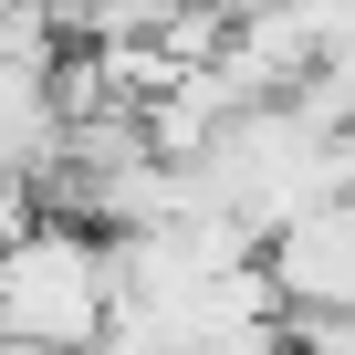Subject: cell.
I'll return each instance as SVG.
<instances>
[{"label":"cell","instance_id":"cell-1","mask_svg":"<svg viewBox=\"0 0 355 355\" xmlns=\"http://www.w3.org/2000/svg\"><path fill=\"white\" fill-rule=\"evenodd\" d=\"M115 324V261L84 220L32 209L0 241V345L21 355H94Z\"/></svg>","mask_w":355,"mask_h":355},{"label":"cell","instance_id":"cell-2","mask_svg":"<svg viewBox=\"0 0 355 355\" xmlns=\"http://www.w3.org/2000/svg\"><path fill=\"white\" fill-rule=\"evenodd\" d=\"M261 293H272V313H345L355 303V209L313 199L282 230H261Z\"/></svg>","mask_w":355,"mask_h":355}]
</instances>
